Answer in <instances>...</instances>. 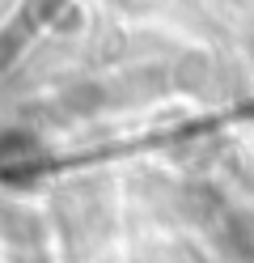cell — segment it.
<instances>
[{"mask_svg": "<svg viewBox=\"0 0 254 263\" xmlns=\"http://www.w3.org/2000/svg\"><path fill=\"white\" fill-rule=\"evenodd\" d=\"M22 149H34V136H30V132H5V136H0V161L26 157Z\"/></svg>", "mask_w": 254, "mask_h": 263, "instance_id": "cell-1", "label": "cell"}]
</instances>
